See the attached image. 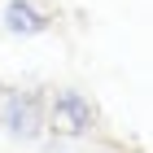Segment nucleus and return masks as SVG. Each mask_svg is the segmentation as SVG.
<instances>
[{"mask_svg":"<svg viewBox=\"0 0 153 153\" xmlns=\"http://www.w3.org/2000/svg\"><path fill=\"white\" fill-rule=\"evenodd\" d=\"M4 22H9V31H22V35H35L39 26H44V18H39L26 0H13L9 13H4Z\"/></svg>","mask_w":153,"mask_h":153,"instance_id":"3","label":"nucleus"},{"mask_svg":"<svg viewBox=\"0 0 153 153\" xmlns=\"http://www.w3.org/2000/svg\"><path fill=\"white\" fill-rule=\"evenodd\" d=\"M88 127H92V105H88L79 92H57V101H53V131L79 136V131H88Z\"/></svg>","mask_w":153,"mask_h":153,"instance_id":"1","label":"nucleus"},{"mask_svg":"<svg viewBox=\"0 0 153 153\" xmlns=\"http://www.w3.org/2000/svg\"><path fill=\"white\" fill-rule=\"evenodd\" d=\"M4 127H9V136H22V140H31L39 131V109L31 96H9L4 101Z\"/></svg>","mask_w":153,"mask_h":153,"instance_id":"2","label":"nucleus"}]
</instances>
